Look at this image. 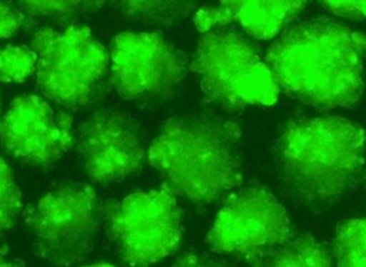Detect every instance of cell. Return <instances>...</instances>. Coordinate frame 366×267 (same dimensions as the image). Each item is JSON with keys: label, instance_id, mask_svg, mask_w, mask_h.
<instances>
[{"label": "cell", "instance_id": "277c9868", "mask_svg": "<svg viewBox=\"0 0 366 267\" xmlns=\"http://www.w3.org/2000/svg\"><path fill=\"white\" fill-rule=\"evenodd\" d=\"M192 70L203 91L230 107L270 106L279 87L253 41L233 31H212L197 44Z\"/></svg>", "mask_w": 366, "mask_h": 267}, {"label": "cell", "instance_id": "52a82bcc", "mask_svg": "<svg viewBox=\"0 0 366 267\" xmlns=\"http://www.w3.org/2000/svg\"><path fill=\"white\" fill-rule=\"evenodd\" d=\"M99 213L96 191L89 186H63L44 194L31 217L39 254L57 266L79 261L93 247Z\"/></svg>", "mask_w": 366, "mask_h": 267}, {"label": "cell", "instance_id": "2e32d148", "mask_svg": "<svg viewBox=\"0 0 366 267\" xmlns=\"http://www.w3.org/2000/svg\"><path fill=\"white\" fill-rule=\"evenodd\" d=\"M36 56L31 49L6 46L0 50V81L21 83L34 73Z\"/></svg>", "mask_w": 366, "mask_h": 267}, {"label": "cell", "instance_id": "6da1fadb", "mask_svg": "<svg viewBox=\"0 0 366 267\" xmlns=\"http://www.w3.org/2000/svg\"><path fill=\"white\" fill-rule=\"evenodd\" d=\"M365 59L366 36L330 20L306 21L287 30L264 56L279 89L326 109L359 100Z\"/></svg>", "mask_w": 366, "mask_h": 267}, {"label": "cell", "instance_id": "3957f363", "mask_svg": "<svg viewBox=\"0 0 366 267\" xmlns=\"http://www.w3.org/2000/svg\"><path fill=\"white\" fill-rule=\"evenodd\" d=\"M277 160L287 183L310 201L323 203L350 188L365 164V133L342 117L290 123L279 138Z\"/></svg>", "mask_w": 366, "mask_h": 267}, {"label": "cell", "instance_id": "d6986e66", "mask_svg": "<svg viewBox=\"0 0 366 267\" xmlns=\"http://www.w3.org/2000/svg\"><path fill=\"white\" fill-rule=\"evenodd\" d=\"M23 21V14L11 6L0 3V39L11 37L17 33Z\"/></svg>", "mask_w": 366, "mask_h": 267}, {"label": "cell", "instance_id": "4fadbf2b", "mask_svg": "<svg viewBox=\"0 0 366 267\" xmlns=\"http://www.w3.org/2000/svg\"><path fill=\"white\" fill-rule=\"evenodd\" d=\"M259 267H333L329 250L312 236H302L273 248Z\"/></svg>", "mask_w": 366, "mask_h": 267}, {"label": "cell", "instance_id": "e0dca14e", "mask_svg": "<svg viewBox=\"0 0 366 267\" xmlns=\"http://www.w3.org/2000/svg\"><path fill=\"white\" fill-rule=\"evenodd\" d=\"M230 21H233L232 1H223L220 6L202 7L194 16V24L200 31H206L214 26H226Z\"/></svg>", "mask_w": 366, "mask_h": 267}, {"label": "cell", "instance_id": "44dd1931", "mask_svg": "<svg viewBox=\"0 0 366 267\" xmlns=\"http://www.w3.org/2000/svg\"><path fill=\"white\" fill-rule=\"evenodd\" d=\"M173 267H223L222 264L204 257V256H197V254H186L180 257Z\"/></svg>", "mask_w": 366, "mask_h": 267}, {"label": "cell", "instance_id": "9a60e30c", "mask_svg": "<svg viewBox=\"0 0 366 267\" xmlns=\"http://www.w3.org/2000/svg\"><path fill=\"white\" fill-rule=\"evenodd\" d=\"M21 211V193L14 174L0 157V233L11 228Z\"/></svg>", "mask_w": 366, "mask_h": 267}, {"label": "cell", "instance_id": "30bf717a", "mask_svg": "<svg viewBox=\"0 0 366 267\" xmlns=\"http://www.w3.org/2000/svg\"><path fill=\"white\" fill-rule=\"evenodd\" d=\"M0 140L19 160L39 167L57 161L74 143L73 119L34 94L16 97L0 121Z\"/></svg>", "mask_w": 366, "mask_h": 267}, {"label": "cell", "instance_id": "5bb4252c", "mask_svg": "<svg viewBox=\"0 0 366 267\" xmlns=\"http://www.w3.org/2000/svg\"><path fill=\"white\" fill-rule=\"evenodd\" d=\"M333 254L336 267H366V216L337 226Z\"/></svg>", "mask_w": 366, "mask_h": 267}, {"label": "cell", "instance_id": "7402d4cb", "mask_svg": "<svg viewBox=\"0 0 366 267\" xmlns=\"http://www.w3.org/2000/svg\"><path fill=\"white\" fill-rule=\"evenodd\" d=\"M87 267H114V266L104 264V263H99V264H92V266H87Z\"/></svg>", "mask_w": 366, "mask_h": 267}, {"label": "cell", "instance_id": "7a4b0ae2", "mask_svg": "<svg viewBox=\"0 0 366 267\" xmlns=\"http://www.w3.org/2000/svg\"><path fill=\"white\" fill-rule=\"evenodd\" d=\"M236 126L204 117L172 119L152 141L147 158L174 194L210 203L242 178Z\"/></svg>", "mask_w": 366, "mask_h": 267}, {"label": "cell", "instance_id": "5b68a950", "mask_svg": "<svg viewBox=\"0 0 366 267\" xmlns=\"http://www.w3.org/2000/svg\"><path fill=\"white\" fill-rule=\"evenodd\" d=\"M36 81L43 96L61 106L86 103L109 70V51L86 26L34 33Z\"/></svg>", "mask_w": 366, "mask_h": 267}, {"label": "cell", "instance_id": "7c38bea8", "mask_svg": "<svg viewBox=\"0 0 366 267\" xmlns=\"http://www.w3.org/2000/svg\"><path fill=\"white\" fill-rule=\"evenodd\" d=\"M233 20L254 39L276 37L305 9L303 1H232Z\"/></svg>", "mask_w": 366, "mask_h": 267}, {"label": "cell", "instance_id": "9c48e42d", "mask_svg": "<svg viewBox=\"0 0 366 267\" xmlns=\"http://www.w3.org/2000/svg\"><path fill=\"white\" fill-rule=\"evenodd\" d=\"M289 236L285 207L264 188L249 187L224 201L207 234V244L220 254L250 257L282 246Z\"/></svg>", "mask_w": 366, "mask_h": 267}, {"label": "cell", "instance_id": "603a6c76", "mask_svg": "<svg viewBox=\"0 0 366 267\" xmlns=\"http://www.w3.org/2000/svg\"><path fill=\"white\" fill-rule=\"evenodd\" d=\"M0 267H14V266H13V264H10V263H7V261L0 260Z\"/></svg>", "mask_w": 366, "mask_h": 267}, {"label": "cell", "instance_id": "8fae6325", "mask_svg": "<svg viewBox=\"0 0 366 267\" xmlns=\"http://www.w3.org/2000/svg\"><path fill=\"white\" fill-rule=\"evenodd\" d=\"M77 154L84 173L94 183L110 184L140 168L144 148L140 130L129 116L102 109L81 124Z\"/></svg>", "mask_w": 366, "mask_h": 267}, {"label": "cell", "instance_id": "ba28073f", "mask_svg": "<svg viewBox=\"0 0 366 267\" xmlns=\"http://www.w3.org/2000/svg\"><path fill=\"white\" fill-rule=\"evenodd\" d=\"M109 60L112 83L126 100L164 99L186 76L183 57L157 33L117 34L112 40Z\"/></svg>", "mask_w": 366, "mask_h": 267}, {"label": "cell", "instance_id": "8992f818", "mask_svg": "<svg viewBox=\"0 0 366 267\" xmlns=\"http://www.w3.org/2000/svg\"><path fill=\"white\" fill-rule=\"evenodd\" d=\"M106 227L124 263L150 267L180 243V208L169 188L136 191L106 210Z\"/></svg>", "mask_w": 366, "mask_h": 267}, {"label": "cell", "instance_id": "ffe728a7", "mask_svg": "<svg viewBox=\"0 0 366 267\" xmlns=\"http://www.w3.org/2000/svg\"><path fill=\"white\" fill-rule=\"evenodd\" d=\"M322 4L333 14L347 19L366 17V1H322Z\"/></svg>", "mask_w": 366, "mask_h": 267}, {"label": "cell", "instance_id": "ac0fdd59", "mask_svg": "<svg viewBox=\"0 0 366 267\" xmlns=\"http://www.w3.org/2000/svg\"><path fill=\"white\" fill-rule=\"evenodd\" d=\"M23 9L34 14H63L79 6L77 1H23Z\"/></svg>", "mask_w": 366, "mask_h": 267}]
</instances>
